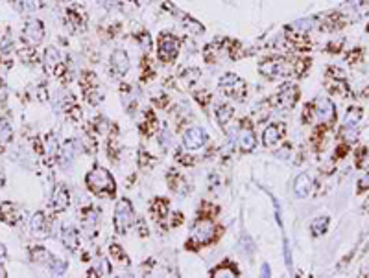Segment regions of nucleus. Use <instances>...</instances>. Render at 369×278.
Returning a JSON list of instances; mask_svg holds the SVG:
<instances>
[{
  "mask_svg": "<svg viewBox=\"0 0 369 278\" xmlns=\"http://www.w3.org/2000/svg\"><path fill=\"white\" fill-rule=\"evenodd\" d=\"M4 252H6V250H4V247L0 245V256H4Z\"/></svg>",
  "mask_w": 369,
  "mask_h": 278,
  "instance_id": "nucleus-45",
  "label": "nucleus"
},
{
  "mask_svg": "<svg viewBox=\"0 0 369 278\" xmlns=\"http://www.w3.org/2000/svg\"><path fill=\"white\" fill-rule=\"evenodd\" d=\"M61 239H63L65 249L72 250V252H76L78 247H80V232H78L74 227H63Z\"/></svg>",
  "mask_w": 369,
  "mask_h": 278,
  "instance_id": "nucleus-17",
  "label": "nucleus"
},
{
  "mask_svg": "<svg viewBox=\"0 0 369 278\" xmlns=\"http://www.w3.org/2000/svg\"><path fill=\"white\" fill-rule=\"evenodd\" d=\"M80 87L83 96L87 98V102L96 105V103L102 102L103 94L100 92V85H98V78L92 72H83L80 80Z\"/></svg>",
  "mask_w": 369,
  "mask_h": 278,
  "instance_id": "nucleus-9",
  "label": "nucleus"
},
{
  "mask_svg": "<svg viewBox=\"0 0 369 278\" xmlns=\"http://www.w3.org/2000/svg\"><path fill=\"white\" fill-rule=\"evenodd\" d=\"M43 61H45V67L54 72L56 76H61L65 72V65H63V56L61 52L57 50L56 46H48L45 50V56H43Z\"/></svg>",
  "mask_w": 369,
  "mask_h": 278,
  "instance_id": "nucleus-14",
  "label": "nucleus"
},
{
  "mask_svg": "<svg viewBox=\"0 0 369 278\" xmlns=\"http://www.w3.org/2000/svg\"><path fill=\"white\" fill-rule=\"evenodd\" d=\"M12 138H13L12 124L6 118H0V146H6Z\"/></svg>",
  "mask_w": 369,
  "mask_h": 278,
  "instance_id": "nucleus-26",
  "label": "nucleus"
},
{
  "mask_svg": "<svg viewBox=\"0 0 369 278\" xmlns=\"http://www.w3.org/2000/svg\"><path fill=\"white\" fill-rule=\"evenodd\" d=\"M259 72L266 76L268 80H279V78H288V76L295 74V67L286 57L270 56L259 63Z\"/></svg>",
  "mask_w": 369,
  "mask_h": 278,
  "instance_id": "nucleus-3",
  "label": "nucleus"
},
{
  "mask_svg": "<svg viewBox=\"0 0 369 278\" xmlns=\"http://www.w3.org/2000/svg\"><path fill=\"white\" fill-rule=\"evenodd\" d=\"M43 6L41 0H21V10L23 12H37Z\"/></svg>",
  "mask_w": 369,
  "mask_h": 278,
  "instance_id": "nucleus-34",
  "label": "nucleus"
},
{
  "mask_svg": "<svg viewBox=\"0 0 369 278\" xmlns=\"http://www.w3.org/2000/svg\"><path fill=\"white\" fill-rule=\"evenodd\" d=\"M70 204V192L65 184H57L52 192V199H50V208L52 212H63L68 208Z\"/></svg>",
  "mask_w": 369,
  "mask_h": 278,
  "instance_id": "nucleus-15",
  "label": "nucleus"
},
{
  "mask_svg": "<svg viewBox=\"0 0 369 278\" xmlns=\"http://www.w3.org/2000/svg\"><path fill=\"white\" fill-rule=\"evenodd\" d=\"M284 135H286V125L283 122H273L262 131V144L266 148H273L283 140Z\"/></svg>",
  "mask_w": 369,
  "mask_h": 278,
  "instance_id": "nucleus-11",
  "label": "nucleus"
},
{
  "mask_svg": "<svg viewBox=\"0 0 369 278\" xmlns=\"http://www.w3.org/2000/svg\"><path fill=\"white\" fill-rule=\"evenodd\" d=\"M133 2H141V0H133Z\"/></svg>",
  "mask_w": 369,
  "mask_h": 278,
  "instance_id": "nucleus-46",
  "label": "nucleus"
},
{
  "mask_svg": "<svg viewBox=\"0 0 369 278\" xmlns=\"http://www.w3.org/2000/svg\"><path fill=\"white\" fill-rule=\"evenodd\" d=\"M135 221V212H133V204L130 199H122L116 204V210H114V230L116 234H126L130 230V227Z\"/></svg>",
  "mask_w": 369,
  "mask_h": 278,
  "instance_id": "nucleus-7",
  "label": "nucleus"
},
{
  "mask_svg": "<svg viewBox=\"0 0 369 278\" xmlns=\"http://www.w3.org/2000/svg\"><path fill=\"white\" fill-rule=\"evenodd\" d=\"M50 269H52V272H56V274H63L65 269H67V263L63 260H59V258H54V260L50 261Z\"/></svg>",
  "mask_w": 369,
  "mask_h": 278,
  "instance_id": "nucleus-35",
  "label": "nucleus"
},
{
  "mask_svg": "<svg viewBox=\"0 0 369 278\" xmlns=\"http://www.w3.org/2000/svg\"><path fill=\"white\" fill-rule=\"evenodd\" d=\"M21 59H23V61H26V63H32L35 59L34 52H32V50H21Z\"/></svg>",
  "mask_w": 369,
  "mask_h": 278,
  "instance_id": "nucleus-40",
  "label": "nucleus"
},
{
  "mask_svg": "<svg viewBox=\"0 0 369 278\" xmlns=\"http://www.w3.org/2000/svg\"><path fill=\"white\" fill-rule=\"evenodd\" d=\"M102 276H107V274H111V265L107 263V260H102Z\"/></svg>",
  "mask_w": 369,
  "mask_h": 278,
  "instance_id": "nucleus-41",
  "label": "nucleus"
},
{
  "mask_svg": "<svg viewBox=\"0 0 369 278\" xmlns=\"http://www.w3.org/2000/svg\"><path fill=\"white\" fill-rule=\"evenodd\" d=\"M210 274L216 278H220V276H240V271H238V267L234 265L233 261H221L220 265H216L212 271H210Z\"/></svg>",
  "mask_w": 369,
  "mask_h": 278,
  "instance_id": "nucleus-20",
  "label": "nucleus"
},
{
  "mask_svg": "<svg viewBox=\"0 0 369 278\" xmlns=\"http://www.w3.org/2000/svg\"><path fill=\"white\" fill-rule=\"evenodd\" d=\"M218 238V227L214 225V219L210 216H199V219L194 223L190 238H188V249H199L207 247Z\"/></svg>",
  "mask_w": 369,
  "mask_h": 278,
  "instance_id": "nucleus-2",
  "label": "nucleus"
},
{
  "mask_svg": "<svg viewBox=\"0 0 369 278\" xmlns=\"http://www.w3.org/2000/svg\"><path fill=\"white\" fill-rule=\"evenodd\" d=\"M32 230L35 234H45L46 230V216L43 212H37L34 217H32Z\"/></svg>",
  "mask_w": 369,
  "mask_h": 278,
  "instance_id": "nucleus-30",
  "label": "nucleus"
},
{
  "mask_svg": "<svg viewBox=\"0 0 369 278\" xmlns=\"http://www.w3.org/2000/svg\"><path fill=\"white\" fill-rule=\"evenodd\" d=\"M196 100L201 102V105H207L210 102V94L209 92H196Z\"/></svg>",
  "mask_w": 369,
  "mask_h": 278,
  "instance_id": "nucleus-39",
  "label": "nucleus"
},
{
  "mask_svg": "<svg viewBox=\"0 0 369 278\" xmlns=\"http://www.w3.org/2000/svg\"><path fill=\"white\" fill-rule=\"evenodd\" d=\"M109 252H111V256H113L114 260H118L120 263H128V261H130L128 254H126L124 250H122V247H120L118 243H113V245H111V247H109Z\"/></svg>",
  "mask_w": 369,
  "mask_h": 278,
  "instance_id": "nucleus-33",
  "label": "nucleus"
},
{
  "mask_svg": "<svg viewBox=\"0 0 369 278\" xmlns=\"http://www.w3.org/2000/svg\"><path fill=\"white\" fill-rule=\"evenodd\" d=\"M150 210H152V214H154V219H157V221H165V217L168 216V210H170V201L165 197H157L152 201V204H150Z\"/></svg>",
  "mask_w": 369,
  "mask_h": 278,
  "instance_id": "nucleus-18",
  "label": "nucleus"
},
{
  "mask_svg": "<svg viewBox=\"0 0 369 278\" xmlns=\"http://www.w3.org/2000/svg\"><path fill=\"white\" fill-rule=\"evenodd\" d=\"M362 210L365 212V214H369V199H367V201H365V203L362 204Z\"/></svg>",
  "mask_w": 369,
  "mask_h": 278,
  "instance_id": "nucleus-44",
  "label": "nucleus"
},
{
  "mask_svg": "<svg viewBox=\"0 0 369 278\" xmlns=\"http://www.w3.org/2000/svg\"><path fill=\"white\" fill-rule=\"evenodd\" d=\"M238 146L244 153L253 151L257 146V136H255V133H253V129L250 127V122H248V120L242 122V129H240V133H238Z\"/></svg>",
  "mask_w": 369,
  "mask_h": 278,
  "instance_id": "nucleus-16",
  "label": "nucleus"
},
{
  "mask_svg": "<svg viewBox=\"0 0 369 278\" xmlns=\"http://www.w3.org/2000/svg\"><path fill=\"white\" fill-rule=\"evenodd\" d=\"M329 223H330L329 216H321V217H318V219H314L312 227H310V230H312V236H321V234L327 232Z\"/></svg>",
  "mask_w": 369,
  "mask_h": 278,
  "instance_id": "nucleus-27",
  "label": "nucleus"
},
{
  "mask_svg": "<svg viewBox=\"0 0 369 278\" xmlns=\"http://www.w3.org/2000/svg\"><path fill=\"white\" fill-rule=\"evenodd\" d=\"M109 67H111V74L122 78L130 72V56L124 50H114L109 57Z\"/></svg>",
  "mask_w": 369,
  "mask_h": 278,
  "instance_id": "nucleus-12",
  "label": "nucleus"
},
{
  "mask_svg": "<svg viewBox=\"0 0 369 278\" xmlns=\"http://www.w3.org/2000/svg\"><path fill=\"white\" fill-rule=\"evenodd\" d=\"M155 129H157V118H155V114L148 109V111H144V122L141 124V131L146 136H150V135H154Z\"/></svg>",
  "mask_w": 369,
  "mask_h": 278,
  "instance_id": "nucleus-25",
  "label": "nucleus"
},
{
  "mask_svg": "<svg viewBox=\"0 0 369 278\" xmlns=\"http://www.w3.org/2000/svg\"><path fill=\"white\" fill-rule=\"evenodd\" d=\"M85 184L94 195L105 199H113L116 195V182L113 175L102 166H94L85 175Z\"/></svg>",
  "mask_w": 369,
  "mask_h": 278,
  "instance_id": "nucleus-1",
  "label": "nucleus"
},
{
  "mask_svg": "<svg viewBox=\"0 0 369 278\" xmlns=\"http://www.w3.org/2000/svg\"><path fill=\"white\" fill-rule=\"evenodd\" d=\"M107 151H109V159L113 157V159L116 160V157H118V146H116V140H109Z\"/></svg>",
  "mask_w": 369,
  "mask_h": 278,
  "instance_id": "nucleus-36",
  "label": "nucleus"
},
{
  "mask_svg": "<svg viewBox=\"0 0 369 278\" xmlns=\"http://www.w3.org/2000/svg\"><path fill=\"white\" fill-rule=\"evenodd\" d=\"M67 19L68 23L76 26V28H83V24H85V17H81V12L78 8H70L67 10Z\"/></svg>",
  "mask_w": 369,
  "mask_h": 278,
  "instance_id": "nucleus-29",
  "label": "nucleus"
},
{
  "mask_svg": "<svg viewBox=\"0 0 369 278\" xmlns=\"http://www.w3.org/2000/svg\"><path fill=\"white\" fill-rule=\"evenodd\" d=\"M214 116H216L218 125H220V127H225V125L229 124V120L233 118V107H231L229 103H221V105L216 107Z\"/></svg>",
  "mask_w": 369,
  "mask_h": 278,
  "instance_id": "nucleus-23",
  "label": "nucleus"
},
{
  "mask_svg": "<svg viewBox=\"0 0 369 278\" xmlns=\"http://www.w3.org/2000/svg\"><path fill=\"white\" fill-rule=\"evenodd\" d=\"M181 50V39L174 34L163 32L157 39V57L163 63H174Z\"/></svg>",
  "mask_w": 369,
  "mask_h": 278,
  "instance_id": "nucleus-5",
  "label": "nucleus"
},
{
  "mask_svg": "<svg viewBox=\"0 0 369 278\" xmlns=\"http://www.w3.org/2000/svg\"><path fill=\"white\" fill-rule=\"evenodd\" d=\"M166 179H168V184H170V188L174 192H177V193L187 192V181H185V177H183L179 171L170 170V173L166 175Z\"/></svg>",
  "mask_w": 369,
  "mask_h": 278,
  "instance_id": "nucleus-21",
  "label": "nucleus"
},
{
  "mask_svg": "<svg viewBox=\"0 0 369 278\" xmlns=\"http://www.w3.org/2000/svg\"><path fill=\"white\" fill-rule=\"evenodd\" d=\"M45 155L48 157V159H57L59 157V144H57V138L54 135H48V138H46V151Z\"/></svg>",
  "mask_w": 369,
  "mask_h": 278,
  "instance_id": "nucleus-28",
  "label": "nucleus"
},
{
  "mask_svg": "<svg viewBox=\"0 0 369 278\" xmlns=\"http://www.w3.org/2000/svg\"><path fill=\"white\" fill-rule=\"evenodd\" d=\"M310 188H312V182H310V177H308L307 173H299V175L295 177V181H294V193L299 199L307 197L308 193H310Z\"/></svg>",
  "mask_w": 369,
  "mask_h": 278,
  "instance_id": "nucleus-19",
  "label": "nucleus"
},
{
  "mask_svg": "<svg viewBox=\"0 0 369 278\" xmlns=\"http://www.w3.org/2000/svg\"><path fill=\"white\" fill-rule=\"evenodd\" d=\"M262 276H270V267L262 265Z\"/></svg>",
  "mask_w": 369,
  "mask_h": 278,
  "instance_id": "nucleus-43",
  "label": "nucleus"
},
{
  "mask_svg": "<svg viewBox=\"0 0 369 278\" xmlns=\"http://www.w3.org/2000/svg\"><path fill=\"white\" fill-rule=\"evenodd\" d=\"M146 162H148V164H152V162H154V159H152V155H148V153H139V166H142V168H144V166H146Z\"/></svg>",
  "mask_w": 369,
  "mask_h": 278,
  "instance_id": "nucleus-38",
  "label": "nucleus"
},
{
  "mask_svg": "<svg viewBox=\"0 0 369 278\" xmlns=\"http://www.w3.org/2000/svg\"><path fill=\"white\" fill-rule=\"evenodd\" d=\"M0 216H2V219H4V221L12 223V225L21 219V214L17 212V204H13V203L0 204Z\"/></svg>",
  "mask_w": 369,
  "mask_h": 278,
  "instance_id": "nucleus-22",
  "label": "nucleus"
},
{
  "mask_svg": "<svg viewBox=\"0 0 369 278\" xmlns=\"http://www.w3.org/2000/svg\"><path fill=\"white\" fill-rule=\"evenodd\" d=\"M297 98H299V87L295 83H283L277 89V94L273 96L272 103L279 111H288L297 103Z\"/></svg>",
  "mask_w": 369,
  "mask_h": 278,
  "instance_id": "nucleus-8",
  "label": "nucleus"
},
{
  "mask_svg": "<svg viewBox=\"0 0 369 278\" xmlns=\"http://www.w3.org/2000/svg\"><path fill=\"white\" fill-rule=\"evenodd\" d=\"M360 120H362V109L352 107V109H349V113L345 114L343 124H345V127H354V125H356Z\"/></svg>",
  "mask_w": 369,
  "mask_h": 278,
  "instance_id": "nucleus-31",
  "label": "nucleus"
},
{
  "mask_svg": "<svg viewBox=\"0 0 369 278\" xmlns=\"http://www.w3.org/2000/svg\"><path fill=\"white\" fill-rule=\"evenodd\" d=\"M166 102H168V98H166V96H159V100H155V98H154V103H157L159 107H165Z\"/></svg>",
  "mask_w": 369,
  "mask_h": 278,
  "instance_id": "nucleus-42",
  "label": "nucleus"
},
{
  "mask_svg": "<svg viewBox=\"0 0 369 278\" xmlns=\"http://www.w3.org/2000/svg\"><path fill=\"white\" fill-rule=\"evenodd\" d=\"M220 89L221 92L225 94V96L233 98V100H244L248 96V85H245V81L242 78H238L236 74L233 72H227V74H223L220 78Z\"/></svg>",
  "mask_w": 369,
  "mask_h": 278,
  "instance_id": "nucleus-6",
  "label": "nucleus"
},
{
  "mask_svg": "<svg viewBox=\"0 0 369 278\" xmlns=\"http://www.w3.org/2000/svg\"><path fill=\"white\" fill-rule=\"evenodd\" d=\"M367 188H369V171L358 181V192H363V190H367Z\"/></svg>",
  "mask_w": 369,
  "mask_h": 278,
  "instance_id": "nucleus-37",
  "label": "nucleus"
},
{
  "mask_svg": "<svg viewBox=\"0 0 369 278\" xmlns=\"http://www.w3.org/2000/svg\"><path fill=\"white\" fill-rule=\"evenodd\" d=\"M316 26V19L308 17V19H299V21H295L290 28H286L288 32H297L299 35L307 34V32H310V30Z\"/></svg>",
  "mask_w": 369,
  "mask_h": 278,
  "instance_id": "nucleus-24",
  "label": "nucleus"
},
{
  "mask_svg": "<svg viewBox=\"0 0 369 278\" xmlns=\"http://www.w3.org/2000/svg\"><path fill=\"white\" fill-rule=\"evenodd\" d=\"M336 118L334 114V103L329 98H319L316 102L308 103L307 113L303 114V122L310 124V122H318V124H327Z\"/></svg>",
  "mask_w": 369,
  "mask_h": 278,
  "instance_id": "nucleus-4",
  "label": "nucleus"
},
{
  "mask_svg": "<svg viewBox=\"0 0 369 278\" xmlns=\"http://www.w3.org/2000/svg\"><path fill=\"white\" fill-rule=\"evenodd\" d=\"M23 41L30 46H37L45 39V24L41 21H28L21 34Z\"/></svg>",
  "mask_w": 369,
  "mask_h": 278,
  "instance_id": "nucleus-10",
  "label": "nucleus"
},
{
  "mask_svg": "<svg viewBox=\"0 0 369 278\" xmlns=\"http://www.w3.org/2000/svg\"><path fill=\"white\" fill-rule=\"evenodd\" d=\"M32 260L39 261V263H48V265H50V261L54 260V256H52L46 249H41V247H37V249L32 250Z\"/></svg>",
  "mask_w": 369,
  "mask_h": 278,
  "instance_id": "nucleus-32",
  "label": "nucleus"
},
{
  "mask_svg": "<svg viewBox=\"0 0 369 278\" xmlns=\"http://www.w3.org/2000/svg\"><path fill=\"white\" fill-rule=\"evenodd\" d=\"M207 142V133L203 127H190L183 135V148L187 149H199Z\"/></svg>",
  "mask_w": 369,
  "mask_h": 278,
  "instance_id": "nucleus-13",
  "label": "nucleus"
}]
</instances>
